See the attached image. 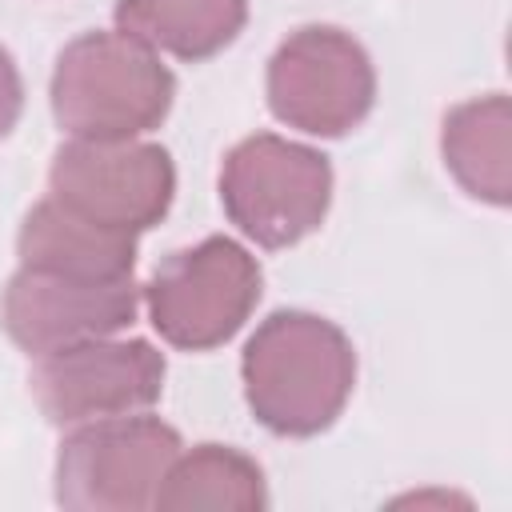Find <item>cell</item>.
<instances>
[{"instance_id":"13","label":"cell","mask_w":512,"mask_h":512,"mask_svg":"<svg viewBox=\"0 0 512 512\" xmlns=\"http://www.w3.org/2000/svg\"><path fill=\"white\" fill-rule=\"evenodd\" d=\"M152 508L160 512H196V508H232L260 512L268 508V484L260 464L232 444H196L192 452H176L168 464Z\"/></svg>"},{"instance_id":"2","label":"cell","mask_w":512,"mask_h":512,"mask_svg":"<svg viewBox=\"0 0 512 512\" xmlns=\"http://www.w3.org/2000/svg\"><path fill=\"white\" fill-rule=\"evenodd\" d=\"M176 76L144 40L112 28L64 44L52 68L48 104L72 140H136L172 112Z\"/></svg>"},{"instance_id":"5","label":"cell","mask_w":512,"mask_h":512,"mask_svg":"<svg viewBox=\"0 0 512 512\" xmlns=\"http://www.w3.org/2000/svg\"><path fill=\"white\" fill-rule=\"evenodd\" d=\"M268 108L304 136H348L376 104V68L364 44L332 24H304L268 60Z\"/></svg>"},{"instance_id":"9","label":"cell","mask_w":512,"mask_h":512,"mask_svg":"<svg viewBox=\"0 0 512 512\" xmlns=\"http://www.w3.org/2000/svg\"><path fill=\"white\" fill-rule=\"evenodd\" d=\"M136 276H88L20 264L0 296V328L28 356L116 336L136 320Z\"/></svg>"},{"instance_id":"3","label":"cell","mask_w":512,"mask_h":512,"mask_svg":"<svg viewBox=\"0 0 512 512\" xmlns=\"http://www.w3.org/2000/svg\"><path fill=\"white\" fill-rule=\"evenodd\" d=\"M220 204L252 244L292 248L328 216L332 164L320 148L276 132L244 136L220 164Z\"/></svg>"},{"instance_id":"11","label":"cell","mask_w":512,"mask_h":512,"mask_svg":"<svg viewBox=\"0 0 512 512\" xmlns=\"http://www.w3.org/2000/svg\"><path fill=\"white\" fill-rule=\"evenodd\" d=\"M440 152L452 180L492 208L512 200V104L504 92H488L456 104L440 128Z\"/></svg>"},{"instance_id":"7","label":"cell","mask_w":512,"mask_h":512,"mask_svg":"<svg viewBox=\"0 0 512 512\" xmlns=\"http://www.w3.org/2000/svg\"><path fill=\"white\" fill-rule=\"evenodd\" d=\"M48 196L120 232L156 228L176 196V164L152 140H68L52 152Z\"/></svg>"},{"instance_id":"14","label":"cell","mask_w":512,"mask_h":512,"mask_svg":"<svg viewBox=\"0 0 512 512\" xmlns=\"http://www.w3.org/2000/svg\"><path fill=\"white\" fill-rule=\"evenodd\" d=\"M20 112H24V80H20L12 52L0 44V140L16 128Z\"/></svg>"},{"instance_id":"8","label":"cell","mask_w":512,"mask_h":512,"mask_svg":"<svg viewBox=\"0 0 512 512\" xmlns=\"http://www.w3.org/2000/svg\"><path fill=\"white\" fill-rule=\"evenodd\" d=\"M164 352L148 340H84L48 356H36L28 392L40 416L56 428L88 420L148 412L164 392Z\"/></svg>"},{"instance_id":"12","label":"cell","mask_w":512,"mask_h":512,"mask_svg":"<svg viewBox=\"0 0 512 512\" xmlns=\"http://www.w3.org/2000/svg\"><path fill=\"white\" fill-rule=\"evenodd\" d=\"M248 20V0H120L116 28L156 52L200 64L224 52Z\"/></svg>"},{"instance_id":"4","label":"cell","mask_w":512,"mask_h":512,"mask_svg":"<svg viewBox=\"0 0 512 512\" xmlns=\"http://www.w3.org/2000/svg\"><path fill=\"white\" fill-rule=\"evenodd\" d=\"M140 292L164 344L180 352H212L256 312L264 272L232 236H204L200 244L172 252Z\"/></svg>"},{"instance_id":"10","label":"cell","mask_w":512,"mask_h":512,"mask_svg":"<svg viewBox=\"0 0 512 512\" xmlns=\"http://www.w3.org/2000/svg\"><path fill=\"white\" fill-rule=\"evenodd\" d=\"M16 260L28 268H64L88 276H132L136 268V236L120 228H104L60 200L44 196L28 208L16 232Z\"/></svg>"},{"instance_id":"6","label":"cell","mask_w":512,"mask_h":512,"mask_svg":"<svg viewBox=\"0 0 512 512\" xmlns=\"http://www.w3.org/2000/svg\"><path fill=\"white\" fill-rule=\"evenodd\" d=\"M180 448V432L144 412L76 424L56 452V504L80 512L152 508Z\"/></svg>"},{"instance_id":"1","label":"cell","mask_w":512,"mask_h":512,"mask_svg":"<svg viewBox=\"0 0 512 512\" xmlns=\"http://www.w3.org/2000/svg\"><path fill=\"white\" fill-rule=\"evenodd\" d=\"M244 400L276 436H320L356 388V348L340 324L280 308L256 324L240 356Z\"/></svg>"}]
</instances>
